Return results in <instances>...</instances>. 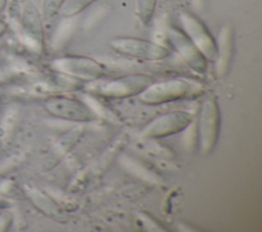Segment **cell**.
Wrapping results in <instances>:
<instances>
[{"mask_svg": "<svg viewBox=\"0 0 262 232\" xmlns=\"http://www.w3.org/2000/svg\"><path fill=\"white\" fill-rule=\"evenodd\" d=\"M6 3H7V0H0V12L4 9Z\"/></svg>", "mask_w": 262, "mask_h": 232, "instance_id": "cell-18", "label": "cell"}, {"mask_svg": "<svg viewBox=\"0 0 262 232\" xmlns=\"http://www.w3.org/2000/svg\"><path fill=\"white\" fill-rule=\"evenodd\" d=\"M64 0H42L41 15L42 18L47 20L57 14L63 4Z\"/></svg>", "mask_w": 262, "mask_h": 232, "instance_id": "cell-16", "label": "cell"}, {"mask_svg": "<svg viewBox=\"0 0 262 232\" xmlns=\"http://www.w3.org/2000/svg\"><path fill=\"white\" fill-rule=\"evenodd\" d=\"M95 0H64L60 10V13L64 17H73L80 14Z\"/></svg>", "mask_w": 262, "mask_h": 232, "instance_id": "cell-13", "label": "cell"}, {"mask_svg": "<svg viewBox=\"0 0 262 232\" xmlns=\"http://www.w3.org/2000/svg\"><path fill=\"white\" fill-rule=\"evenodd\" d=\"M181 30L196 46L208 61H214L217 58V44L204 22L188 11L179 13Z\"/></svg>", "mask_w": 262, "mask_h": 232, "instance_id": "cell-6", "label": "cell"}, {"mask_svg": "<svg viewBox=\"0 0 262 232\" xmlns=\"http://www.w3.org/2000/svg\"><path fill=\"white\" fill-rule=\"evenodd\" d=\"M51 66L55 72L74 79L96 81L106 75V69L99 61L79 55H69L54 59Z\"/></svg>", "mask_w": 262, "mask_h": 232, "instance_id": "cell-5", "label": "cell"}, {"mask_svg": "<svg viewBox=\"0 0 262 232\" xmlns=\"http://www.w3.org/2000/svg\"><path fill=\"white\" fill-rule=\"evenodd\" d=\"M167 37L173 49L192 72L199 75L206 73L208 60L180 28L169 27Z\"/></svg>", "mask_w": 262, "mask_h": 232, "instance_id": "cell-9", "label": "cell"}, {"mask_svg": "<svg viewBox=\"0 0 262 232\" xmlns=\"http://www.w3.org/2000/svg\"><path fill=\"white\" fill-rule=\"evenodd\" d=\"M5 30H6V25H5V22L2 21V20H0V37L4 34Z\"/></svg>", "mask_w": 262, "mask_h": 232, "instance_id": "cell-17", "label": "cell"}, {"mask_svg": "<svg viewBox=\"0 0 262 232\" xmlns=\"http://www.w3.org/2000/svg\"><path fill=\"white\" fill-rule=\"evenodd\" d=\"M152 82L155 80L149 75L132 74L93 85L90 92L106 98H126L139 95Z\"/></svg>", "mask_w": 262, "mask_h": 232, "instance_id": "cell-3", "label": "cell"}, {"mask_svg": "<svg viewBox=\"0 0 262 232\" xmlns=\"http://www.w3.org/2000/svg\"><path fill=\"white\" fill-rule=\"evenodd\" d=\"M82 133L83 131L81 130V128H77L76 130L70 131L67 135H64L59 140V142L56 144L54 153L51 156V161H53L52 166L58 163L75 146V144L78 142V140L82 136Z\"/></svg>", "mask_w": 262, "mask_h": 232, "instance_id": "cell-12", "label": "cell"}, {"mask_svg": "<svg viewBox=\"0 0 262 232\" xmlns=\"http://www.w3.org/2000/svg\"><path fill=\"white\" fill-rule=\"evenodd\" d=\"M29 195L31 199L34 201V203L44 213H46L49 216H53L54 214L58 213L57 206L53 203L52 200L49 199L45 194L38 190H30Z\"/></svg>", "mask_w": 262, "mask_h": 232, "instance_id": "cell-14", "label": "cell"}, {"mask_svg": "<svg viewBox=\"0 0 262 232\" xmlns=\"http://www.w3.org/2000/svg\"><path fill=\"white\" fill-rule=\"evenodd\" d=\"M44 105L52 115L71 122H93L97 118L89 105L66 96L50 97L44 102Z\"/></svg>", "mask_w": 262, "mask_h": 232, "instance_id": "cell-8", "label": "cell"}, {"mask_svg": "<svg viewBox=\"0 0 262 232\" xmlns=\"http://www.w3.org/2000/svg\"><path fill=\"white\" fill-rule=\"evenodd\" d=\"M110 47L117 53L145 61H160L170 55L164 45L134 37H117L110 41Z\"/></svg>", "mask_w": 262, "mask_h": 232, "instance_id": "cell-2", "label": "cell"}, {"mask_svg": "<svg viewBox=\"0 0 262 232\" xmlns=\"http://www.w3.org/2000/svg\"><path fill=\"white\" fill-rule=\"evenodd\" d=\"M217 44V58L216 63V75L218 78H223L227 75L234 52V30L231 24H224L218 33Z\"/></svg>", "mask_w": 262, "mask_h": 232, "instance_id": "cell-11", "label": "cell"}, {"mask_svg": "<svg viewBox=\"0 0 262 232\" xmlns=\"http://www.w3.org/2000/svg\"><path fill=\"white\" fill-rule=\"evenodd\" d=\"M157 5V0H136V8H137V15L140 21L147 26L155 13Z\"/></svg>", "mask_w": 262, "mask_h": 232, "instance_id": "cell-15", "label": "cell"}, {"mask_svg": "<svg viewBox=\"0 0 262 232\" xmlns=\"http://www.w3.org/2000/svg\"><path fill=\"white\" fill-rule=\"evenodd\" d=\"M20 37L34 51H41L43 45L42 15L31 1H27L20 16Z\"/></svg>", "mask_w": 262, "mask_h": 232, "instance_id": "cell-10", "label": "cell"}, {"mask_svg": "<svg viewBox=\"0 0 262 232\" xmlns=\"http://www.w3.org/2000/svg\"><path fill=\"white\" fill-rule=\"evenodd\" d=\"M201 92V87L184 79H169L152 82L138 96V100L146 105H159L186 98Z\"/></svg>", "mask_w": 262, "mask_h": 232, "instance_id": "cell-1", "label": "cell"}, {"mask_svg": "<svg viewBox=\"0 0 262 232\" xmlns=\"http://www.w3.org/2000/svg\"><path fill=\"white\" fill-rule=\"evenodd\" d=\"M221 114L216 97L207 98L200 109L198 120V133L200 148L203 154H209L214 150L220 134Z\"/></svg>", "mask_w": 262, "mask_h": 232, "instance_id": "cell-4", "label": "cell"}, {"mask_svg": "<svg viewBox=\"0 0 262 232\" xmlns=\"http://www.w3.org/2000/svg\"><path fill=\"white\" fill-rule=\"evenodd\" d=\"M192 122L193 114L188 111H170L149 122L141 131L140 136L147 139L168 137L185 130Z\"/></svg>", "mask_w": 262, "mask_h": 232, "instance_id": "cell-7", "label": "cell"}]
</instances>
